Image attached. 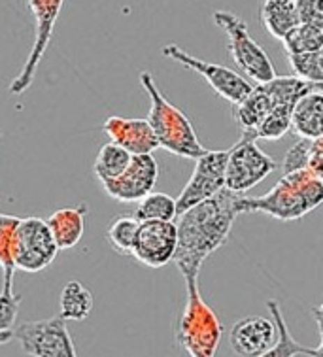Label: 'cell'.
<instances>
[{"label":"cell","mask_w":323,"mask_h":357,"mask_svg":"<svg viewBox=\"0 0 323 357\" xmlns=\"http://www.w3.org/2000/svg\"><path fill=\"white\" fill-rule=\"evenodd\" d=\"M227 157L229 150H206L199 159H195L193 174L176 199V214H183L191 206L225 189Z\"/></svg>","instance_id":"12"},{"label":"cell","mask_w":323,"mask_h":357,"mask_svg":"<svg viewBox=\"0 0 323 357\" xmlns=\"http://www.w3.org/2000/svg\"><path fill=\"white\" fill-rule=\"evenodd\" d=\"M20 306L21 297L13 291V287L2 286L0 289V346L6 344L13 338Z\"/></svg>","instance_id":"28"},{"label":"cell","mask_w":323,"mask_h":357,"mask_svg":"<svg viewBox=\"0 0 323 357\" xmlns=\"http://www.w3.org/2000/svg\"><path fill=\"white\" fill-rule=\"evenodd\" d=\"M276 161L261 150L257 142L248 135H242L233 148H229L225 167V189L234 195H244L266 176L276 170Z\"/></svg>","instance_id":"7"},{"label":"cell","mask_w":323,"mask_h":357,"mask_svg":"<svg viewBox=\"0 0 323 357\" xmlns=\"http://www.w3.org/2000/svg\"><path fill=\"white\" fill-rule=\"evenodd\" d=\"M261 21L271 36L282 40L299 25L293 0H265L261 8Z\"/></svg>","instance_id":"22"},{"label":"cell","mask_w":323,"mask_h":357,"mask_svg":"<svg viewBox=\"0 0 323 357\" xmlns=\"http://www.w3.org/2000/svg\"><path fill=\"white\" fill-rule=\"evenodd\" d=\"M87 212H89V208L85 202H82L76 206L59 208L45 220L57 250H70L82 241Z\"/></svg>","instance_id":"17"},{"label":"cell","mask_w":323,"mask_h":357,"mask_svg":"<svg viewBox=\"0 0 323 357\" xmlns=\"http://www.w3.org/2000/svg\"><path fill=\"white\" fill-rule=\"evenodd\" d=\"M13 337L31 357H78L66 321L59 316L23 321L15 327Z\"/></svg>","instance_id":"10"},{"label":"cell","mask_w":323,"mask_h":357,"mask_svg":"<svg viewBox=\"0 0 323 357\" xmlns=\"http://www.w3.org/2000/svg\"><path fill=\"white\" fill-rule=\"evenodd\" d=\"M287 61L293 68V76L310 84H323V52L287 55Z\"/></svg>","instance_id":"29"},{"label":"cell","mask_w":323,"mask_h":357,"mask_svg":"<svg viewBox=\"0 0 323 357\" xmlns=\"http://www.w3.org/2000/svg\"><path fill=\"white\" fill-rule=\"evenodd\" d=\"M133 215L138 221H174L178 218L176 199L167 193L151 191L136 202Z\"/></svg>","instance_id":"23"},{"label":"cell","mask_w":323,"mask_h":357,"mask_svg":"<svg viewBox=\"0 0 323 357\" xmlns=\"http://www.w3.org/2000/svg\"><path fill=\"white\" fill-rule=\"evenodd\" d=\"M103 130L112 144L123 148L129 155H148L159 148L148 119L110 116L103 123Z\"/></svg>","instance_id":"15"},{"label":"cell","mask_w":323,"mask_h":357,"mask_svg":"<svg viewBox=\"0 0 323 357\" xmlns=\"http://www.w3.org/2000/svg\"><path fill=\"white\" fill-rule=\"evenodd\" d=\"M0 137H2V130H0Z\"/></svg>","instance_id":"31"},{"label":"cell","mask_w":323,"mask_h":357,"mask_svg":"<svg viewBox=\"0 0 323 357\" xmlns=\"http://www.w3.org/2000/svg\"><path fill=\"white\" fill-rule=\"evenodd\" d=\"M27 4H29V10L33 12L34 17V44L29 57H27V63L10 84L12 95H21L33 85L40 63L47 52V47H50L53 29H55V23L61 15L65 0H27Z\"/></svg>","instance_id":"9"},{"label":"cell","mask_w":323,"mask_h":357,"mask_svg":"<svg viewBox=\"0 0 323 357\" xmlns=\"http://www.w3.org/2000/svg\"><path fill=\"white\" fill-rule=\"evenodd\" d=\"M282 46L287 55L323 52V26L299 23L291 33L282 38Z\"/></svg>","instance_id":"24"},{"label":"cell","mask_w":323,"mask_h":357,"mask_svg":"<svg viewBox=\"0 0 323 357\" xmlns=\"http://www.w3.org/2000/svg\"><path fill=\"white\" fill-rule=\"evenodd\" d=\"M290 132L299 138L316 140L323 138V93L314 91L304 95L291 112Z\"/></svg>","instance_id":"18"},{"label":"cell","mask_w":323,"mask_h":357,"mask_svg":"<svg viewBox=\"0 0 323 357\" xmlns=\"http://www.w3.org/2000/svg\"><path fill=\"white\" fill-rule=\"evenodd\" d=\"M301 25L323 26V0H293Z\"/></svg>","instance_id":"30"},{"label":"cell","mask_w":323,"mask_h":357,"mask_svg":"<svg viewBox=\"0 0 323 357\" xmlns=\"http://www.w3.org/2000/svg\"><path fill=\"white\" fill-rule=\"evenodd\" d=\"M130 157L127 151L116 146V144H104L103 148L98 150L97 159H95V176L100 183L108 182V180H114L117 176L121 174L123 170L127 169Z\"/></svg>","instance_id":"25"},{"label":"cell","mask_w":323,"mask_h":357,"mask_svg":"<svg viewBox=\"0 0 323 357\" xmlns=\"http://www.w3.org/2000/svg\"><path fill=\"white\" fill-rule=\"evenodd\" d=\"M176 221H140L130 255L149 268H161L174 261Z\"/></svg>","instance_id":"13"},{"label":"cell","mask_w":323,"mask_h":357,"mask_svg":"<svg viewBox=\"0 0 323 357\" xmlns=\"http://www.w3.org/2000/svg\"><path fill=\"white\" fill-rule=\"evenodd\" d=\"M323 201V178L310 170L282 174L278 183L261 197L236 199L239 214H266L278 221H297Z\"/></svg>","instance_id":"2"},{"label":"cell","mask_w":323,"mask_h":357,"mask_svg":"<svg viewBox=\"0 0 323 357\" xmlns=\"http://www.w3.org/2000/svg\"><path fill=\"white\" fill-rule=\"evenodd\" d=\"M276 340V327L272 319L263 316H248L239 319L231 329L229 342L234 354L242 357H257L269 350Z\"/></svg>","instance_id":"16"},{"label":"cell","mask_w":323,"mask_h":357,"mask_svg":"<svg viewBox=\"0 0 323 357\" xmlns=\"http://www.w3.org/2000/svg\"><path fill=\"white\" fill-rule=\"evenodd\" d=\"M186 282V308L176 325V340L189 357H216L220 348L223 325L218 314L202 297L199 280Z\"/></svg>","instance_id":"4"},{"label":"cell","mask_w":323,"mask_h":357,"mask_svg":"<svg viewBox=\"0 0 323 357\" xmlns=\"http://www.w3.org/2000/svg\"><path fill=\"white\" fill-rule=\"evenodd\" d=\"M310 170L316 176L323 178V138L306 140L299 138V142L290 148L282 162V174Z\"/></svg>","instance_id":"20"},{"label":"cell","mask_w":323,"mask_h":357,"mask_svg":"<svg viewBox=\"0 0 323 357\" xmlns=\"http://www.w3.org/2000/svg\"><path fill=\"white\" fill-rule=\"evenodd\" d=\"M59 310V318L65 321H84L93 312V295L82 282L72 280L61 291Z\"/></svg>","instance_id":"21"},{"label":"cell","mask_w":323,"mask_h":357,"mask_svg":"<svg viewBox=\"0 0 323 357\" xmlns=\"http://www.w3.org/2000/svg\"><path fill=\"white\" fill-rule=\"evenodd\" d=\"M57 254L59 250L45 220L42 218L20 220L13 234L15 271L20 268L23 273H40L52 265Z\"/></svg>","instance_id":"8"},{"label":"cell","mask_w":323,"mask_h":357,"mask_svg":"<svg viewBox=\"0 0 323 357\" xmlns=\"http://www.w3.org/2000/svg\"><path fill=\"white\" fill-rule=\"evenodd\" d=\"M21 218L0 214V268H2V286L13 287V234Z\"/></svg>","instance_id":"26"},{"label":"cell","mask_w":323,"mask_h":357,"mask_svg":"<svg viewBox=\"0 0 323 357\" xmlns=\"http://www.w3.org/2000/svg\"><path fill=\"white\" fill-rule=\"evenodd\" d=\"M323 84H310L297 76H276L266 84L253 85L244 100L236 104L234 121L242 130V135L252 137L261 121L265 119L271 110L280 102H297L304 95L314 91H322Z\"/></svg>","instance_id":"5"},{"label":"cell","mask_w":323,"mask_h":357,"mask_svg":"<svg viewBox=\"0 0 323 357\" xmlns=\"http://www.w3.org/2000/svg\"><path fill=\"white\" fill-rule=\"evenodd\" d=\"M266 308L271 312L272 324L276 327V333H278V338L274 340V344L265 350L263 354H259L257 357H297V356H308V357H322V342H317L316 348H310V346H303L301 342H297L293 335L290 333V327L285 324L284 314H282V306L276 299H271L266 303Z\"/></svg>","instance_id":"19"},{"label":"cell","mask_w":323,"mask_h":357,"mask_svg":"<svg viewBox=\"0 0 323 357\" xmlns=\"http://www.w3.org/2000/svg\"><path fill=\"white\" fill-rule=\"evenodd\" d=\"M140 85L149 97V114L146 119L156 135L157 146L176 157L199 159L206 148L199 142L189 117L163 95L149 72L140 74Z\"/></svg>","instance_id":"3"},{"label":"cell","mask_w":323,"mask_h":357,"mask_svg":"<svg viewBox=\"0 0 323 357\" xmlns=\"http://www.w3.org/2000/svg\"><path fill=\"white\" fill-rule=\"evenodd\" d=\"M239 197L221 189L178 215L174 263L183 280H199L202 263L227 242L234 220L240 215L236 210Z\"/></svg>","instance_id":"1"},{"label":"cell","mask_w":323,"mask_h":357,"mask_svg":"<svg viewBox=\"0 0 323 357\" xmlns=\"http://www.w3.org/2000/svg\"><path fill=\"white\" fill-rule=\"evenodd\" d=\"M213 21L225 33L227 50L239 70L244 72L246 79H252L255 84H266L278 76L269 53L263 46H259L257 40L252 38L248 25L236 13L218 10L213 12Z\"/></svg>","instance_id":"6"},{"label":"cell","mask_w":323,"mask_h":357,"mask_svg":"<svg viewBox=\"0 0 323 357\" xmlns=\"http://www.w3.org/2000/svg\"><path fill=\"white\" fill-rule=\"evenodd\" d=\"M138 223L140 221L136 220L133 214H121L112 220L108 231H106V238L117 254L130 255Z\"/></svg>","instance_id":"27"},{"label":"cell","mask_w":323,"mask_h":357,"mask_svg":"<svg viewBox=\"0 0 323 357\" xmlns=\"http://www.w3.org/2000/svg\"><path fill=\"white\" fill-rule=\"evenodd\" d=\"M163 55L167 59H172L178 65L186 66L188 70L201 74L213 91L218 93L221 98H225L227 102L234 104V106L242 102L246 95L252 91V82L246 79L236 70L229 68V66L218 65V63L202 61V59L195 57L191 53L183 52L176 44H168V46L163 47Z\"/></svg>","instance_id":"11"},{"label":"cell","mask_w":323,"mask_h":357,"mask_svg":"<svg viewBox=\"0 0 323 357\" xmlns=\"http://www.w3.org/2000/svg\"><path fill=\"white\" fill-rule=\"evenodd\" d=\"M159 176V165L156 157L133 155L127 169L121 174L103 183L106 195L117 202H138L142 197L153 191Z\"/></svg>","instance_id":"14"}]
</instances>
